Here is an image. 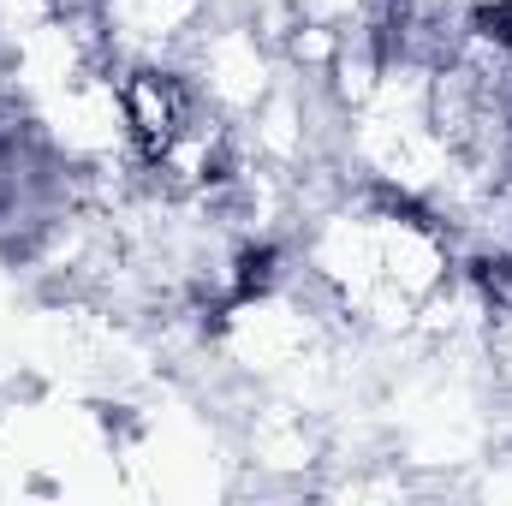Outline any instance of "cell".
<instances>
[{
	"instance_id": "6da1fadb",
	"label": "cell",
	"mask_w": 512,
	"mask_h": 506,
	"mask_svg": "<svg viewBox=\"0 0 512 506\" xmlns=\"http://www.w3.org/2000/svg\"><path fill=\"white\" fill-rule=\"evenodd\" d=\"M179 66L191 72L197 96H203L215 114H227L233 126L280 84V78H274V66H280V60H274V42L256 30L251 18H209V24L197 30V42L185 48Z\"/></svg>"
},
{
	"instance_id": "7a4b0ae2",
	"label": "cell",
	"mask_w": 512,
	"mask_h": 506,
	"mask_svg": "<svg viewBox=\"0 0 512 506\" xmlns=\"http://www.w3.org/2000/svg\"><path fill=\"white\" fill-rule=\"evenodd\" d=\"M114 90H120L126 149L137 167H155L209 108L179 60H126V66H114Z\"/></svg>"
},
{
	"instance_id": "3957f363",
	"label": "cell",
	"mask_w": 512,
	"mask_h": 506,
	"mask_svg": "<svg viewBox=\"0 0 512 506\" xmlns=\"http://www.w3.org/2000/svg\"><path fill=\"white\" fill-rule=\"evenodd\" d=\"M251 453H256V465H268V471H304L316 459V435L304 429L298 411H268L251 429Z\"/></svg>"
}]
</instances>
